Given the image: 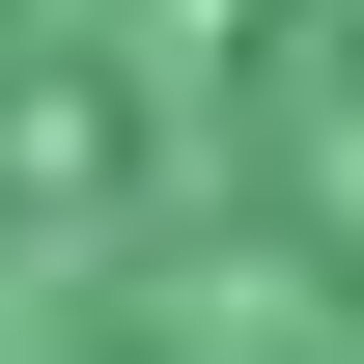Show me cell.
I'll use <instances>...</instances> for the list:
<instances>
[{"label": "cell", "mask_w": 364, "mask_h": 364, "mask_svg": "<svg viewBox=\"0 0 364 364\" xmlns=\"http://www.w3.org/2000/svg\"><path fill=\"white\" fill-rule=\"evenodd\" d=\"M0 364H364V0H0Z\"/></svg>", "instance_id": "1"}]
</instances>
